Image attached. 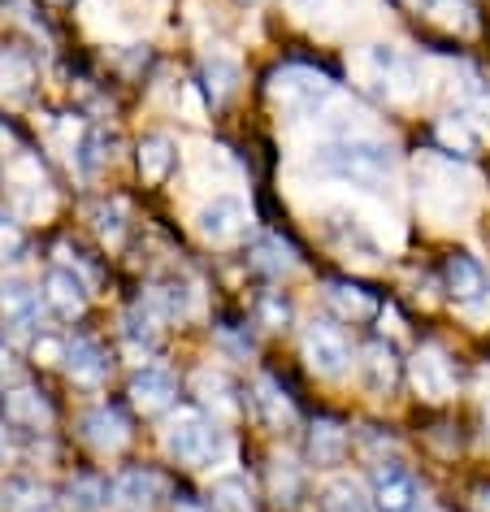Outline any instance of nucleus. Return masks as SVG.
Masks as SVG:
<instances>
[{
  "mask_svg": "<svg viewBox=\"0 0 490 512\" xmlns=\"http://www.w3.org/2000/svg\"><path fill=\"white\" fill-rule=\"evenodd\" d=\"M313 170H321L326 178H339V183L378 187L395 174V152L382 139H369V135H339L313 148Z\"/></svg>",
  "mask_w": 490,
  "mask_h": 512,
  "instance_id": "1",
  "label": "nucleus"
},
{
  "mask_svg": "<svg viewBox=\"0 0 490 512\" xmlns=\"http://www.w3.org/2000/svg\"><path fill=\"white\" fill-rule=\"evenodd\" d=\"M477 178L451 157H421L417 161V196L434 217H460L473 209Z\"/></svg>",
  "mask_w": 490,
  "mask_h": 512,
  "instance_id": "2",
  "label": "nucleus"
},
{
  "mask_svg": "<svg viewBox=\"0 0 490 512\" xmlns=\"http://www.w3.org/2000/svg\"><path fill=\"white\" fill-rule=\"evenodd\" d=\"M165 452L178 456L183 465L213 469V465H222V460L230 456V434L217 426V421L183 408V413H174L170 426H165Z\"/></svg>",
  "mask_w": 490,
  "mask_h": 512,
  "instance_id": "3",
  "label": "nucleus"
},
{
  "mask_svg": "<svg viewBox=\"0 0 490 512\" xmlns=\"http://www.w3.org/2000/svg\"><path fill=\"white\" fill-rule=\"evenodd\" d=\"M269 96L287 113H317L334 100V83L313 66H282L269 79Z\"/></svg>",
  "mask_w": 490,
  "mask_h": 512,
  "instance_id": "4",
  "label": "nucleus"
},
{
  "mask_svg": "<svg viewBox=\"0 0 490 512\" xmlns=\"http://www.w3.org/2000/svg\"><path fill=\"white\" fill-rule=\"evenodd\" d=\"M438 139H443V148L460 152V157L477 152V144L490 139V100H460V105L438 122Z\"/></svg>",
  "mask_w": 490,
  "mask_h": 512,
  "instance_id": "5",
  "label": "nucleus"
},
{
  "mask_svg": "<svg viewBox=\"0 0 490 512\" xmlns=\"http://www.w3.org/2000/svg\"><path fill=\"white\" fill-rule=\"evenodd\" d=\"M369 74L378 79V87L391 100H408L421 92V74H417V61H412L408 53H399V48L391 44H373L369 48Z\"/></svg>",
  "mask_w": 490,
  "mask_h": 512,
  "instance_id": "6",
  "label": "nucleus"
},
{
  "mask_svg": "<svg viewBox=\"0 0 490 512\" xmlns=\"http://www.w3.org/2000/svg\"><path fill=\"white\" fill-rule=\"evenodd\" d=\"M304 361L321 378H343L347 369H352V348H347V339L334 326L317 322V326H308V335H304Z\"/></svg>",
  "mask_w": 490,
  "mask_h": 512,
  "instance_id": "7",
  "label": "nucleus"
},
{
  "mask_svg": "<svg viewBox=\"0 0 490 512\" xmlns=\"http://www.w3.org/2000/svg\"><path fill=\"white\" fill-rule=\"evenodd\" d=\"M196 230L209 243H235L243 230H248V204L239 196H213L196 213Z\"/></svg>",
  "mask_w": 490,
  "mask_h": 512,
  "instance_id": "8",
  "label": "nucleus"
},
{
  "mask_svg": "<svg viewBox=\"0 0 490 512\" xmlns=\"http://www.w3.org/2000/svg\"><path fill=\"white\" fill-rule=\"evenodd\" d=\"M412 387H417L421 400H451L456 391V369L443 356V348H421L412 356Z\"/></svg>",
  "mask_w": 490,
  "mask_h": 512,
  "instance_id": "9",
  "label": "nucleus"
},
{
  "mask_svg": "<svg viewBox=\"0 0 490 512\" xmlns=\"http://www.w3.org/2000/svg\"><path fill=\"white\" fill-rule=\"evenodd\" d=\"M417 499L421 486L404 465H378V473H373V504L382 512H412Z\"/></svg>",
  "mask_w": 490,
  "mask_h": 512,
  "instance_id": "10",
  "label": "nucleus"
},
{
  "mask_svg": "<svg viewBox=\"0 0 490 512\" xmlns=\"http://www.w3.org/2000/svg\"><path fill=\"white\" fill-rule=\"evenodd\" d=\"M109 491H113V504H122V508H152L157 499H165L170 482L157 469H122Z\"/></svg>",
  "mask_w": 490,
  "mask_h": 512,
  "instance_id": "11",
  "label": "nucleus"
},
{
  "mask_svg": "<svg viewBox=\"0 0 490 512\" xmlns=\"http://www.w3.org/2000/svg\"><path fill=\"white\" fill-rule=\"evenodd\" d=\"M83 439L96 447V452H122L126 439H131V421H126L113 404H100L83 417Z\"/></svg>",
  "mask_w": 490,
  "mask_h": 512,
  "instance_id": "12",
  "label": "nucleus"
},
{
  "mask_svg": "<svg viewBox=\"0 0 490 512\" xmlns=\"http://www.w3.org/2000/svg\"><path fill=\"white\" fill-rule=\"evenodd\" d=\"M44 300L53 304L57 317L74 322V317H83V309H87V283L74 270H53L44 278Z\"/></svg>",
  "mask_w": 490,
  "mask_h": 512,
  "instance_id": "13",
  "label": "nucleus"
},
{
  "mask_svg": "<svg viewBox=\"0 0 490 512\" xmlns=\"http://www.w3.org/2000/svg\"><path fill=\"white\" fill-rule=\"evenodd\" d=\"M447 287H451V296L464 300V304H477V300H486L490 296V278L486 270L473 261L469 252H456V256H447Z\"/></svg>",
  "mask_w": 490,
  "mask_h": 512,
  "instance_id": "14",
  "label": "nucleus"
},
{
  "mask_svg": "<svg viewBox=\"0 0 490 512\" xmlns=\"http://www.w3.org/2000/svg\"><path fill=\"white\" fill-rule=\"evenodd\" d=\"M5 421L22 430H48L53 426V408L35 387H9L5 391Z\"/></svg>",
  "mask_w": 490,
  "mask_h": 512,
  "instance_id": "15",
  "label": "nucleus"
},
{
  "mask_svg": "<svg viewBox=\"0 0 490 512\" xmlns=\"http://www.w3.org/2000/svg\"><path fill=\"white\" fill-rule=\"evenodd\" d=\"M0 313H5L9 326L35 330L40 326V291H31L22 278H5L0 283Z\"/></svg>",
  "mask_w": 490,
  "mask_h": 512,
  "instance_id": "16",
  "label": "nucleus"
},
{
  "mask_svg": "<svg viewBox=\"0 0 490 512\" xmlns=\"http://www.w3.org/2000/svg\"><path fill=\"white\" fill-rule=\"evenodd\" d=\"M174 395H178V387L165 369H139L131 382V404L139 413H165V408L174 404Z\"/></svg>",
  "mask_w": 490,
  "mask_h": 512,
  "instance_id": "17",
  "label": "nucleus"
},
{
  "mask_svg": "<svg viewBox=\"0 0 490 512\" xmlns=\"http://www.w3.org/2000/svg\"><path fill=\"white\" fill-rule=\"evenodd\" d=\"M360 378H365V387L373 395H391L395 382H399V361L391 352V343H369L365 352H360Z\"/></svg>",
  "mask_w": 490,
  "mask_h": 512,
  "instance_id": "18",
  "label": "nucleus"
},
{
  "mask_svg": "<svg viewBox=\"0 0 490 512\" xmlns=\"http://www.w3.org/2000/svg\"><path fill=\"white\" fill-rule=\"evenodd\" d=\"M66 369L83 387H100V382L109 378V356L100 352L96 339H74V343H66Z\"/></svg>",
  "mask_w": 490,
  "mask_h": 512,
  "instance_id": "19",
  "label": "nucleus"
},
{
  "mask_svg": "<svg viewBox=\"0 0 490 512\" xmlns=\"http://www.w3.org/2000/svg\"><path fill=\"white\" fill-rule=\"evenodd\" d=\"M326 235H330V243L339 252H347V256H365V261H378V243H373L369 235H365V226L356 222V217H347V213H330L326 217Z\"/></svg>",
  "mask_w": 490,
  "mask_h": 512,
  "instance_id": "20",
  "label": "nucleus"
},
{
  "mask_svg": "<svg viewBox=\"0 0 490 512\" xmlns=\"http://www.w3.org/2000/svg\"><path fill=\"white\" fill-rule=\"evenodd\" d=\"M343 456H347V430L330 417L313 421V430H308V460L313 465H339Z\"/></svg>",
  "mask_w": 490,
  "mask_h": 512,
  "instance_id": "21",
  "label": "nucleus"
},
{
  "mask_svg": "<svg viewBox=\"0 0 490 512\" xmlns=\"http://www.w3.org/2000/svg\"><path fill=\"white\" fill-rule=\"evenodd\" d=\"M35 83V61L22 48H0V96L18 100L27 96Z\"/></svg>",
  "mask_w": 490,
  "mask_h": 512,
  "instance_id": "22",
  "label": "nucleus"
},
{
  "mask_svg": "<svg viewBox=\"0 0 490 512\" xmlns=\"http://www.w3.org/2000/svg\"><path fill=\"white\" fill-rule=\"evenodd\" d=\"M252 404H256V413L265 417V426H291V421H295V408H291V400H287V391H282L269 374L256 378Z\"/></svg>",
  "mask_w": 490,
  "mask_h": 512,
  "instance_id": "23",
  "label": "nucleus"
},
{
  "mask_svg": "<svg viewBox=\"0 0 490 512\" xmlns=\"http://www.w3.org/2000/svg\"><path fill=\"white\" fill-rule=\"evenodd\" d=\"M200 87L213 105H222V100H230L239 92V66L230 57H209L200 66Z\"/></svg>",
  "mask_w": 490,
  "mask_h": 512,
  "instance_id": "24",
  "label": "nucleus"
},
{
  "mask_svg": "<svg viewBox=\"0 0 490 512\" xmlns=\"http://www.w3.org/2000/svg\"><path fill=\"white\" fill-rule=\"evenodd\" d=\"M326 304L339 317H347V322H360V317H369L378 309V300H373L360 283H326Z\"/></svg>",
  "mask_w": 490,
  "mask_h": 512,
  "instance_id": "25",
  "label": "nucleus"
},
{
  "mask_svg": "<svg viewBox=\"0 0 490 512\" xmlns=\"http://www.w3.org/2000/svg\"><path fill=\"white\" fill-rule=\"evenodd\" d=\"M174 161H178V152H174V144L165 135H148L144 144H139V174H144L148 183H161V178H170Z\"/></svg>",
  "mask_w": 490,
  "mask_h": 512,
  "instance_id": "26",
  "label": "nucleus"
},
{
  "mask_svg": "<svg viewBox=\"0 0 490 512\" xmlns=\"http://www.w3.org/2000/svg\"><path fill=\"white\" fill-rule=\"evenodd\" d=\"M252 265L261 274H274L278 278V274H291L300 261H295V248H291L287 239L265 235V239H256V248H252Z\"/></svg>",
  "mask_w": 490,
  "mask_h": 512,
  "instance_id": "27",
  "label": "nucleus"
},
{
  "mask_svg": "<svg viewBox=\"0 0 490 512\" xmlns=\"http://www.w3.org/2000/svg\"><path fill=\"white\" fill-rule=\"evenodd\" d=\"M144 300L161 313V322H174V317H191V291L178 287V283H161V287H148Z\"/></svg>",
  "mask_w": 490,
  "mask_h": 512,
  "instance_id": "28",
  "label": "nucleus"
},
{
  "mask_svg": "<svg viewBox=\"0 0 490 512\" xmlns=\"http://www.w3.org/2000/svg\"><path fill=\"white\" fill-rule=\"evenodd\" d=\"M321 512H369V499L356 482L334 478V482H326V491H321Z\"/></svg>",
  "mask_w": 490,
  "mask_h": 512,
  "instance_id": "29",
  "label": "nucleus"
},
{
  "mask_svg": "<svg viewBox=\"0 0 490 512\" xmlns=\"http://www.w3.org/2000/svg\"><path fill=\"white\" fill-rule=\"evenodd\" d=\"M196 391H200V400L217 408V413H235L239 400H235V387H230V378L226 374H213V369H200L196 374Z\"/></svg>",
  "mask_w": 490,
  "mask_h": 512,
  "instance_id": "30",
  "label": "nucleus"
},
{
  "mask_svg": "<svg viewBox=\"0 0 490 512\" xmlns=\"http://www.w3.org/2000/svg\"><path fill=\"white\" fill-rule=\"evenodd\" d=\"M5 508L9 512H57V499L35 482H9L5 491Z\"/></svg>",
  "mask_w": 490,
  "mask_h": 512,
  "instance_id": "31",
  "label": "nucleus"
},
{
  "mask_svg": "<svg viewBox=\"0 0 490 512\" xmlns=\"http://www.w3.org/2000/svg\"><path fill=\"white\" fill-rule=\"evenodd\" d=\"M213 508L217 512H252V495L243 478H217L213 482Z\"/></svg>",
  "mask_w": 490,
  "mask_h": 512,
  "instance_id": "32",
  "label": "nucleus"
},
{
  "mask_svg": "<svg viewBox=\"0 0 490 512\" xmlns=\"http://www.w3.org/2000/svg\"><path fill=\"white\" fill-rule=\"evenodd\" d=\"M109 486L105 482H96V478H74L70 482V499H74V508L79 512H100L109 504Z\"/></svg>",
  "mask_w": 490,
  "mask_h": 512,
  "instance_id": "33",
  "label": "nucleus"
},
{
  "mask_svg": "<svg viewBox=\"0 0 490 512\" xmlns=\"http://www.w3.org/2000/svg\"><path fill=\"white\" fill-rule=\"evenodd\" d=\"M92 217H96V230H100V239H105V243H122V235H126V222H122V217H126V209H122L118 200H113V204H96V209H92Z\"/></svg>",
  "mask_w": 490,
  "mask_h": 512,
  "instance_id": "34",
  "label": "nucleus"
},
{
  "mask_svg": "<svg viewBox=\"0 0 490 512\" xmlns=\"http://www.w3.org/2000/svg\"><path fill=\"white\" fill-rule=\"evenodd\" d=\"M105 161H113V135L109 131H87V139H83V170L96 174Z\"/></svg>",
  "mask_w": 490,
  "mask_h": 512,
  "instance_id": "35",
  "label": "nucleus"
},
{
  "mask_svg": "<svg viewBox=\"0 0 490 512\" xmlns=\"http://www.w3.org/2000/svg\"><path fill=\"white\" fill-rule=\"evenodd\" d=\"M430 5V14L443 22V27H456V31H473V18H469V9L460 5V0H425Z\"/></svg>",
  "mask_w": 490,
  "mask_h": 512,
  "instance_id": "36",
  "label": "nucleus"
},
{
  "mask_svg": "<svg viewBox=\"0 0 490 512\" xmlns=\"http://www.w3.org/2000/svg\"><path fill=\"white\" fill-rule=\"evenodd\" d=\"M22 248H27V239H22L18 222H9V217L0 213V261H14V256H22Z\"/></svg>",
  "mask_w": 490,
  "mask_h": 512,
  "instance_id": "37",
  "label": "nucleus"
},
{
  "mask_svg": "<svg viewBox=\"0 0 490 512\" xmlns=\"http://www.w3.org/2000/svg\"><path fill=\"white\" fill-rule=\"evenodd\" d=\"M274 491L282 499H295V491H300V473H295V465H287V460L274 465Z\"/></svg>",
  "mask_w": 490,
  "mask_h": 512,
  "instance_id": "38",
  "label": "nucleus"
},
{
  "mask_svg": "<svg viewBox=\"0 0 490 512\" xmlns=\"http://www.w3.org/2000/svg\"><path fill=\"white\" fill-rule=\"evenodd\" d=\"M287 317H291L287 300H278V296H265L261 300V322L265 326H287Z\"/></svg>",
  "mask_w": 490,
  "mask_h": 512,
  "instance_id": "39",
  "label": "nucleus"
},
{
  "mask_svg": "<svg viewBox=\"0 0 490 512\" xmlns=\"http://www.w3.org/2000/svg\"><path fill=\"white\" fill-rule=\"evenodd\" d=\"M35 356H44V361H66V343L40 339V343H35Z\"/></svg>",
  "mask_w": 490,
  "mask_h": 512,
  "instance_id": "40",
  "label": "nucleus"
},
{
  "mask_svg": "<svg viewBox=\"0 0 490 512\" xmlns=\"http://www.w3.org/2000/svg\"><path fill=\"white\" fill-rule=\"evenodd\" d=\"M174 512H204V508L196 504V499H178V504H174Z\"/></svg>",
  "mask_w": 490,
  "mask_h": 512,
  "instance_id": "41",
  "label": "nucleus"
},
{
  "mask_svg": "<svg viewBox=\"0 0 490 512\" xmlns=\"http://www.w3.org/2000/svg\"><path fill=\"white\" fill-rule=\"evenodd\" d=\"M477 512H490V486H482V491H477Z\"/></svg>",
  "mask_w": 490,
  "mask_h": 512,
  "instance_id": "42",
  "label": "nucleus"
},
{
  "mask_svg": "<svg viewBox=\"0 0 490 512\" xmlns=\"http://www.w3.org/2000/svg\"><path fill=\"white\" fill-rule=\"evenodd\" d=\"M5 369H9V356H5V348H0V374H5Z\"/></svg>",
  "mask_w": 490,
  "mask_h": 512,
  "instance_id": "43",
  "label": "nucleus"
},
{
  "mask_svg": "<svg viewBox=\"0 0 490 512\" xmlns=\"http://www.w3.org/2000/svg\"><path fill=\"white\" fill-rule=\"evenodd\" d=\"M404 5H421V0H404Z\"/></svg>",
  "mask_w": 490,
  "mask_h": 512,
  "instance_id": "44",
  "label": "nucleus"
},
{
  "mask_svg": "<svg viewBox=\"0 0 490 512\" xmlns=\"http://www.w3.org/2000/svg\"><path fill=\"white\" fill-rule=\"evenodd\" d=\"M0 456H5V443H0Z\"/></svg>",
  "mask_w": 490,
  "mask_h": 512,
  "instance_id": "45",
  "label": "nucleus"
}]
</instances>
